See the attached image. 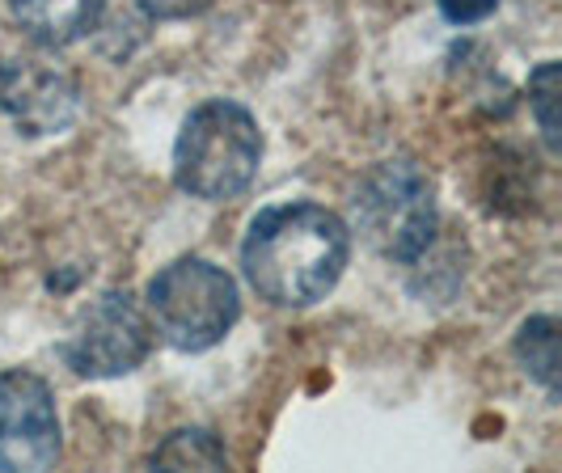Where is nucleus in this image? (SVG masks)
Instances as JSON below:
<instances>
[{"mask_svg": "<svg viewBox=\"0 0 562 473\" xmlns=\"http://www.w3.org/2000/svg\"><path fill=\"white\" fill-rule=\"evenodd\" d=\"M351 258V228L322 203H280L258 212L241 246L250 288L280 308H310L335 292Z\"/></svg>", "mask_w": 562, "mask_h": 473, "instance_id": "1", "label": "nucleus"}, {"mask_svg": "<svg viewBox=\"0 0 562 473\" xmlns=\"http://www.w3.org/2000/svg\"><path fill=\"white\" fill-rule=\"evenodd\" d=\"M262 166V132L241 102L212 98L187 114L173 144V182L195 199L225 203L250 191Z\"/></svg>", "mask_w": 562, "mask_h": 473, "instance_id": "2", "label": "nucleus"}, {"mask_svg": "<svg viewBox=\"0 0 562 473\" xmlns=\"http://www.w3.org/2000/svg\"><path fill=\"white\" fill-rule=\"evenodd\" d=\"M148 326L173 351H212L241 317V296L225 267L207 258H173L148 283Z\"/></svg>", "mask_w": 562, "mask_h": 473, "instance_id": "3", "label": "nucleus"}, {"mask_svg": "<svg viewBox=\"0 0 562 473\" xmlns=\"http://www.w3.org/2000/svg\"><path fill=\"white\" fill-rule=\"evenodd\" d=\"M351 212L360 237L390 262H415L436 237V195L415 161H381L368 169Z\"/></svg>", "mask_w": 562, "mask_h": 473, "instance_id": "4", "label": "nucleus"}, {"mask_svg": "<svg viewBox=\"0 0 562 473\" xmlns=\"http://www.w3.org/2000/svg\"><path fill=\"white\" fill-rule=\"evenodd\" d=\"M148 351H153L148 313L136 305L132 292H119V288L85 305L64 338V363L89 381L127 376L148 360Z\"/></svg>", "mask_w": 562, "mask_h": 473, "instance_id": "5", "label": "nucleus"}, {"mask_svg": "<svg viewBox=\"0 0 562 473\" xmlns=\"http://www.w3.org/2000/svg\"><path fill=\"white\" fill-rule=\"evenodd\" d=\"M59 461V415L52 385L26 368L0 372V470L38 473Z\"/></svg>", "mask_w": 562, "mask_h": 473, "instance_id": "6", "label": "nucleus"}, {"mask_svg": "<svg viewBox=\"0 0 562 473\" xmlns=\"http://www.w3.org/2000/svg\"><path fill=\"white\" fill-rule=\"evenodd\" d=\"M0 111L30 139L59 136L81 111V93L68 72L43 59H4L0 64Z\"/></svg>", "mask_w": 562, "mask_h": 473, "instance_id": "7", "label": "nucleus"}, {"mask_svg": "<svg viewBox=\"0 0 562 473\" xmlns=\"http://www.w3.org/2000/svg\"><path fill=\"white\" fill-rule=\"evenodd\" d=\"M13 22L38 47H68L102 18V0H9Z\"/></svg>", "mask_w": 562, "mask_h": 473, "instance_id": "8", "label": "nucleus"}, {"mask_svg": "<svg viewBox=\"0 0 562 473\" xmlns=\"http://www.w3.org/2000/svg\"><path fill=\"white\" fill-rule=\"evenodd\" d=\"M516 360L537 385L559 393V322L554 317H529L516 335Z\"/></svg>", "mask_w": 562, "mask_h": 473, "instance_id": "9", "label": "nucleus"}, {"mask_svg": "<svg viewBox=\"0 0 562 473\" xmlns=\"http://www.w3.org/2000/svg\"><path fill=\"white\" fill-rule=\"evenodd\" d=\"M148 465L153 470H225V444L203 427L173 431L166 444L148 457Z\"/></svg>", "mask_w": 562, "mask_h": 473, "instance_id": "10", "label": "nucleus"}, {"mask_svg": "<svg viewBox=\"0 0 562 473\" xmlns=\"http://www.w3.org/2000/svg\"><path fill=\"white\" fill-rule=\"evenodd\" d=\"M529 102H533L537 127L546 136V148L559 153V119H554V106H559V64L554 59H546L533 77H529Z\"/></svg>", "mask_w": 562, "mask_h": 473, "instance_id": "11", "label": "nucleus"}, {"mask_svg": "<svg viewBox=\"0 0 562 473\" xmlns=\"http://www.w3.org/2000/svg\"><path fill=\"white\" fill-rule=\"evenodd\" d=\"M440 4V13L449 18L452 26H474V22H486L495 9H499V0H436Z\"/></svg>", "mask_w": 562, "mask_h": 473, "instance_id": "12", "label": "nucleus"}, {"mask_svg": "<svg viewBox=\"0 0 562 473\" xmlns=\"http://www.w3.org/2000/svg\"><path fill=\"white\" fill-rule=\"evenodd\" d=\"M153 22H182V18H195L203 13L212 0H136Z\"/></svg>", "mask_w": 562, "mask_h": 473, "instance_id": "13", "label": "nucleus"}]
</instances>
